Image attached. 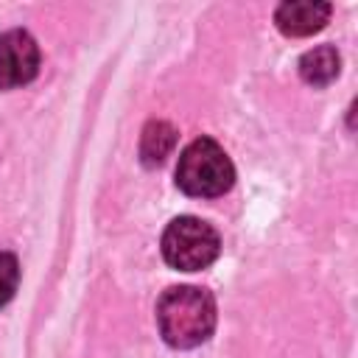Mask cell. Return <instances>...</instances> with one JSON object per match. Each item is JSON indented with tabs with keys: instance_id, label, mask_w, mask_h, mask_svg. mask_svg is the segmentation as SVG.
<instances>
[{
	"instance_id": "cell-1",
	"label": "cell",
	"mask_w": 358,
	"mask_h": 358,
	"mask_svg": "<svg viewBox=\"0 0 358 358\" xmlns=\"http://www.w3.org/2000/svg\"><path fill=\"white\" fill-rule=\"evenodd\" d=\"M157 327L173 350H193L215 330V299L196 285H173L157 302Z\"/></svg>"
},
{
	"instance_id": "cell-2",
	"label": "cell",
	"mask_w": 358,
	"mask_h": 358,
	"mask_svg": "<svg viewBox=\"0 0 358 358\" xmlns=\"http://www.w3.org/2000/svg\"><path fill=\"white\" fill-rule=\"evenodd\" d=\"M235 168L227 151L213 137H196L176 162V185L187 196L213 199L232 187Z\"/></svg>"
},
{
	"instance_id": "cell-3",
	"label": "cell",
	"mask_w": 358,
	"mask_h": 358,
	"mask_svg": "<svg viewBox=\"0 0 358 358\" xmlns=\"http://www.w3.org/2000/svg\"><path fill=\"white\" fill-rule=\"evenodd\" d=\"M218 252H221L218 232L196 215H179L162 232V257L171 268L201 271L218 257Z\"/></svg>"
},
{
	"instance_id": "cell-4",
	"label": "cell",
	"mask_w": 358,
	"mask_h": 358,
	"mask_svg": "<svg viewBox=\"0 0 358 358\" xmlns=\"http://www.w3.org/2000/svg\"><path fill=\"white\" fill-rule=\"evenodd\" d=\"M39 73V45L22 31L11 28L0 34V90H17L34 81Z\"/></svg>"
},
{
	"instance_id": "cell-5",
	"label": "cell",
	"mask_w": 358,
	"mask_h": 358,
	"mask_svg": "<svg viewBox=\"0 0 358 358\" xmlns=\"http://www.w3.org/2000/svg\"><path fill=\"white\" fill-rule=\"evenodd\" d=\"M333 6L322 0H285L274 11V22L285 36H310L330 20Z\"/></svg>"
},
{
	"instance_id": "cell-6",
	"label": "cell",
	"mask_w": 358,
	"mask_h": 358,
	"mask_svg": "<svg viewBox=\"0 0 358 358\" xmlns=\"http://www.w3.org/2000/svg\"><path fill=\"white\" fill-rule=\"evenodd\" d=\"M338 70H341V56L333 45H319L302 53L299 59V76L310 87H327L330 81H336Z\"/></svg>"
},
{
	"instance_id": "cell-7",
	"label": "cell",
	"mask_w": 358,
	"mask_h": 358,
	"mask_svg": "<svg viewBox=\"0 0 358 358\" xmlns=\"http://www.w3.org/2000/svg\"><path fill=\"white\" fill-rule=\"evenodd\" d=\"M176 145V129L165 120H151L145 123L143 129V137H140V159L143 165L154 168V165H162L165 157L173 151Z\"/></svg>"
},
{
	"instance_id": "cell-8",
	"label": "cell",
	"mask_w": 358,
	"mask_h": 358,
	"mask_svg": "<svg viewBox=\"0 0 358 358\" xmlns=\"http://www.w3.org/2000/svg\"><path fill=\"white\" fill-rule=\"evenodd\" d=\"M20 285V260L11 252H0V308L8 305Z\"/></svg>"
}]
</instances>
